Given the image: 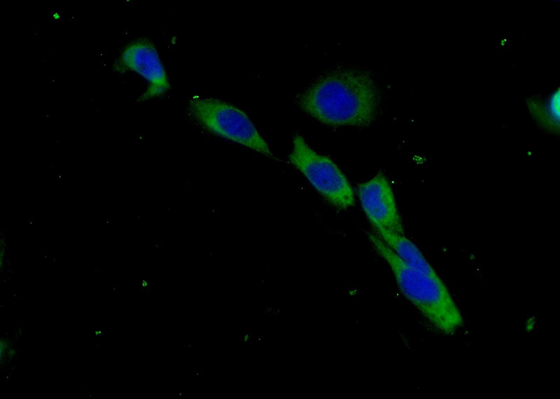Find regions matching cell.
<instances>
[{"instance_id":"obj_5","label":"cell","mask_w":560,"mask_h":399,"mask_svg":"<svg viewBox=\"0 0 560 399\" xmlns=\"http://www.w3.org/2000/svg\"><path fill=\"white\" fill-rule=\"evenodd\" d=\"M118 71H132L144 78L148 88L140 101L159 97L169 88L163 64L154 44L146 38H137L127 44L115 64Z\"/></svg>"},{"instance_id":"obj_7","label":"cell","mask_w":560,"mask_h":399,"mask_svg":"<svg viewBox=\"0 0 560 399\" xmlns=\"http://www.w3.org/2000/svg\"><path fill=\"white\" fill-rule=\"evenodd\" d=\"M374 229L386 244L407 265L430 276H439L417 246L403 234L380 227Z\"/></svg>"},{"instance_id":"obj_4","label":"cell","mask_w":560,"mask_h":399,"mask_svg":"<svg viewBox=\"0 0 560 399\" xmlns=\"http://www.w3.org/2000/svg\"><path fill=\"white\" fill-rule=\"evenodd\" d=\"M288 161L330 205L340 210L354 205V192L344 174L330 158L314 151L299 134L293 137Z\"/></svg>"},{"instance_id":"obj_6","label":"cell","mask_w":560,"mask_h":399,"mask_svg":"<svg viewBox=\"0 0 560 399\" xmlns=\"http://www.w3.org/2000/svg\"><path fill=\"white\" fill-rule=\"evenodd\" d=\"M361 206L373 227L403 234L404 228L390 183L379 172L369 181L358 184Z\"/></svg>"},{"instance_id":"obj_3","label":"cell","mask_w":560,"mask_h":399,"mask_svg":"<svg viewBox=\"0 0 560 399\" xmlns=\"http://www.w3.org/2000/svg\"><path fill=\"white\" fill-rule=\"evenodd\" d=\"M194 122L220 137L274 158L267 143L241 109L219 99L193 97L186 108Z\"/></svg>"},{"instance_id":"obj_1","label":"cell","mask_w":560,"mask_h":399,"mask_svg":"<svg viewBox=\"0 0 560 399\" xmlns=\"http://www.w3.org/2000/svg\"><path fill=\"white\" fill-rule=\"evenodd\" d=\"M380 93L372 76L343 68L318 78L297 98L307 114L331 127H366L380 110Z\"/></svg>"},{"instance_id":"obj_8","label":"cell","mask_w":560,"mask_h":399,"mask_svg":"<svg viewBox=\"0 0 560 399\" xmlns=\"http://www.w3.org/2000/svg\"><path fill=\"white\" fill-rule=\"evenodd\" d=\"M532 115L551 132H559L560 124V93L557 88L546 99L533 103Z\"/></svg>"},{"instance_id":"obj_2","label":"cell","mask_w":560,"mask_h":399,"mask_svg":"<svg viewBox=\"0 0 560 399\" xmlns=\"http://www.w3.org/2000/svg\"><path fill=\"white\" fill-rule=\"evenodd\" d=\"M367 237L389 266L402 295L433 327L446 335H453L463 328L461 312L440 276H430L407 265L375 232H368Z\"/></svg>"}]
</instances>
